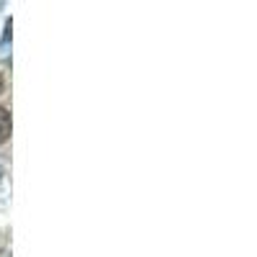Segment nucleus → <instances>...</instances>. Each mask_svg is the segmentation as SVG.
<instances>
[{"label":"nucleus","mask_w":257,"mask_h":257,"mask_svg":"<svg viewBox=\"0 0 257 257\" xmlns=\"http://www.w3.org/2000/svg\"><path fill=\"white\" fill-rule=\"evenodd\" d=\"M11 134V113L0 105V142H6Z\"/></svg>","instance_id":"obj_1"},{"label":"nucleus","mask_w":257,"mask_h":257,"mask_svg":"<svg viewBox=\"0 0 257 257\" xmlns=\"http://www.w3.org/2000/svg\"><path fill=\"white\" fill-rule=\"evenodd\" d=\"M0 90H3V77H0Z\"/></svg>","instance_id":"obj_2"},{"label":"nucleus","mask_w":257,"mask_h":257,"mask_svg":"<svg viewBox=\"0 0 257 257\" xmlns=\"http://www.w3.org/2000/svg\"><path fill=\"white\" fill-rule=\"evenodd\" d=\"M0 175H3V170H0Z\"/></svg>","instance_id":"obj_3"}]
</instances>
